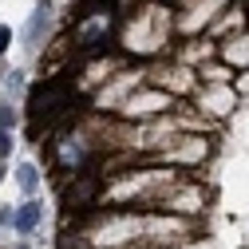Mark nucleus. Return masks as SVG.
Segmentation results:
<instances>
[{"label":"nucleus","mask_w":249,"mask_h":249,"mask_svg":"<svg viewBox=\"0 0 249 249\" xmlns=\"http://www.w3.org/2000/svg\"><path fill=\"white\" fill-rule=\"evenodd\" d=\"M12 123H16V111L12 107H0V131H8Z\"/></svg>","instance_id":"obj_5"},{"label":"nucleus","mask_w":249,"mask_h":249,"mask_svg":"<svg viewBox=\"0 0 249 249\" xmlns=\"http://www.w3.org/2000/svg\"><path fill=\"white\" fill-rule=\"evenodd\" d=\"M44 28H48V12H36V20H32V32H28V40H40V32H44Z\"/></svg>","instance_id":"obj_4"},{"label":"nucleus","mask_w":249,"mask_h":249,"mask_svg":"<svg viewBox=\"0 0 249 249\" xmlns=\"http://www.w3.org/2000/svg\"><path fill=\"white\" fill-rule=\"evenodd\" d=\"M16 182L24 186V190H36V186H40V174H36V166H32V162H24V166L16 170Z\"/></svg>","instance_id":"obj_2"},{"label":"nucleus","mask_w":249,"mask_h":249,"mask_svg":"<svg viewBox=\"0 0 249 249\" xmlns=\"http://www.w3.org/2000/svg\"><path fill=\"white\" fill-rule=\"evenodd\" d=\"M16 249H24V245H16Z\"/></svg>","instance_id":"obj_8"},{"label":"nucleus","mask_w":249,"mask_h":249,"mask_svg":"<svg viewBox=\"0 0 249 249\" xmlns=\"http://www.w3.org/2000/svg\"><path fill=\"white\" fill-rule=\"evenodd\" d=\"M0 174H4V170H0Z\"/></svg>","instance_id":"obj_9"},{"label":"nucleus","mask_w":249,"mask_h":249,"mask_svg":"<svg viewBox=\"0 0 249 249\" xmlns=\"http://www.w3.org/2000/svg\"><path fill=\"white\" fill-rule=\"evenodd\" d=\"M0 52H8V28H0Z\"/></svg>","instance_id":"obj_7"},{"label":"nucleus","mask_w":249,"mask_h":249,"mask_svg":"<svg viewBox=\"0 0 249 249\" xmlns=\"http://www.w3.org/2000/svg\"><path fill=\"white\" fill-rule=\"evenodd\" d=\"M12 226H16L20 233H32V230L40 226V206H36V202H24V206L12 213Z\"/></svg>","instance_id":"obj_1"},{"label":"nucleus","mask_w":249,"mask_h":249,"mask_svg":"<svg viewBox=\"0 0 249 249\" xmlns=\"http://www.w3.org/2000/svg\"><path fill=\"white\" fill-rule=\"evenodd\" d=\"M59 103H68V91H48V95L36 99V111L44 115V107H59Z\"/></svg>","instance_id":"obj_3"},{"label":"nucleus","mask_w":249,"mask_h":249,"mask_svg":"<svg viewBox=\"0 0 249 249\" xmlns=\"http://www.w3.org/2000/svg\"><path fill=\"white\" fill-rule=\"evenodd\" d=\"M8 150H12V139H8V131H0V159H4Z\"/></svg>","instance_id":"obj_6"}]
</instances>
